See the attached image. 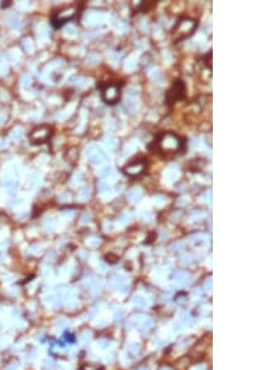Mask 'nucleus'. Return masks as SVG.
<instances>
[{"mask_svg":"<svg viewBox=\"0 0 280 370\" xmlns=\"http://www.w3.org/2000/svg\"><path fill=\"white\" fill-rule=\"evenodd\" d=\"M101 87V97L107 105H116L121 97V85L118 82L108 81L102 85Z\"/></svg>","mask_w":280,"mask_h":370,"instance_id":"nucleus-2","label":"nucleus"},{"mask_svg":"<svg viewBox=\"0 0 280 370\" xmlns=\"http://www.w3.org/2000/svg\"><path fill=\"white\" fill-rule=\"evenodd\" d=\"M184 91H185V86L180 80H177L171 88L167 91L166 94V102L167 105H173L174 102H177L178 100L183 99L184 96Z\"/></svg>","mask_w":280,"mask_h":370,"instance_id":"nucleus-3","label":"nucleus"},{"mask_svg":"<svg viewBox=\"0 0 280 370\" xmlns=\"http://www.w3.org/2000/svg\"><path fill=\"white\" fill-rule=\"evenodd\" d=\"M51 132H53V131H51V128H50V127H46V128H45V131H42V127L34 130V132H32V133H37V137L32 138V142H39V144H41V142H45L46 140H48V137H50Z\"/></svg>","mask_w":280,"mask_h":370,"instance_id":"nucleus-5","label":"nucleus"},{"mask_svg":"<svg viewBox=\"0 0 280 370\" xmlns=\"http://www.w3.org/2000/svg\"><path fill=\"white\" fill-rule=\"evenodd\" d=\"M153 144L156 146V150L157 151L159 150V153L167 155V156L178 153L184 146L183 138L180 136H178L177 133H174V132H163V133H161L157 137V140H155Z\"/></svg>","mask_w":280,"mask_h":370,"instance_id":"nucleus-1","label":"nucleus"},{"mask_svg":"<svg viewBox=\"0 0 280 370\" xmlns=\"http://www.w3.org/2000/svg\"><path fill=\"white\" fill-rule=\"evenodd\" d=\"M146 166L147 163L145 160H133L123 167V171L126 174L131 177H136V176H141L146 171Z\"/></svg>","mask_w":280,"mask_h":370,"instance_id":"nucleus-4","label":"nucleus"}]
</instances>
